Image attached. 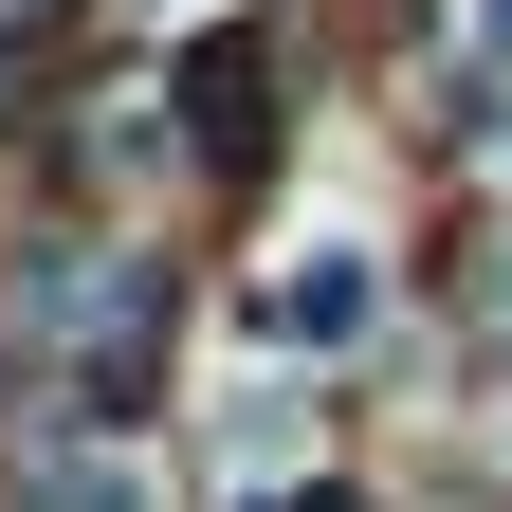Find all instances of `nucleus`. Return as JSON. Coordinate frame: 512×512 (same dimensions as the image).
<instances>
[{"instance_id": "nucleus-1", "label": "nucleus", "mask_w": 512, "mask_h": 512, "mask_svg": "<svg viewBox=\"0 0 512 512\" xmlns=\"http://www.w3.org/2000/svg\"><path fill=\"white\" fill-rule=\"evenodd\" d=\"M256 330L275 348H348L366 330V238H293L275 275H256Z\"/></svg>"}, {"instance_id": "nucleus-2", "label": "nucleus", "mask_w": 512, "mask_h": 512, "mask_svg": "<svg viewBox=\"0 0 512 512\" xmlns=\"http://www.w3.org/2000/svg\"><path fill=\"white\" fill-rule=\"evenodd\" d=\"M256 110H275V55H256V37L183 55V128H202V147H256Z\"/></svg>"}, {"instance_id": "nucleus-3", "label": "nucleus", "mask_w": 512, "mask_h": 512, "mask_svg": "<svg viewBox=\"0 0 512 512\" xmlns=\"http://www.w3.org/2000/svg\"><path fill=\"white\" fill-rule=\"evenodd\" d=\"M19 512H147V476H128V458H92V439H55V458L19 476Z\"/></svg>"}, {"instance_id": "nucleus-4", "label": "nucleus", "mask_w": 512, "mask_h": 512, "mask_svg": "<svg viewBox=\"0 0 512 512\" xmlns=\"http://www.w3.org/2000/svg\"><path fill=\"white\" fill-rule=\"evenodd\" d=\"M220 458L238 476H293V384H220Z\"/></svg>"}, {"instance_id": "nucleus-5", "label": "nucleus", "mask_w": 512, "mask_h": 512, "mask_svg": "<svg viewBox=\"0 0 512 512\" xmlns=\"http://www.w3.org/2000/svg\"><path fill=\"white\" fill-rule=\"evenodd\" d=\"M293 512H348V494H293Z\"/></svg>"}, {"instance_id": "nucleus-6", "label": "nucleus", "mask_w": 512, "mask_h": 512, "mask_svg": "<svg viewBox=\"0 0 512 512\" xmlns=\"http://www.w3.org/2000/svg\"><path fill=\"white\" fill-rule=\"evenodd\" d=\"M494 55H512V0H494Z\"/></svg>"}, {"instance_id": "nucleus-7", "label": "nucleus", "mask_w": 512, "mask_h": 512, "mask_svg": "<svg viewBox=\"0 0 512 512\" xmlns=\"http://www.w3.org/2000/svg\"><path fill=\"white\" fill-rule=\"evenodd\" d=\"M494 330H512V275H494Z\"/></svg>"}]
</instances>
